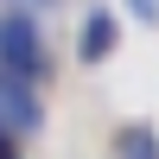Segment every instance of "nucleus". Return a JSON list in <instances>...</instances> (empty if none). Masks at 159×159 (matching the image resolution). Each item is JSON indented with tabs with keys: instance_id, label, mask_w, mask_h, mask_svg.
Listing matches in <instances>:
<instances>
[{
	"instance_id": "obj_2",
	"label": "nucleus",
	"mask_w": 159,
	"mask_h": 159,
	"mask_svg": "<svg viewBox=\"0 0 159 159\" xmlns=\"http://www.w3.org/2000/svg\"><path fill=\"white\" fill-rule=\"evenodd\" d=\"M38 121V102L25 96L19 76H0V127H32Z\"/></svg>"
},
{
	"instance_id": "obj_1",
	"label": "nucleus",
	"mask_w": 159,
	"mask_h": 159,
	"mask_svg": "<svg viewBox=\"0 0 159 159\" xmlns=\"http://www.w3.org/2000/svg\"><path fill=\"white\" fill-rule=\"evenodd\" d=\"M38 64H45V51H38V32L25 25V13H7L0 19V76H32Z\"/></svg>"
},
{
	"instance_id": "obj_3",
	"label": "nucleus",
	"mask_w": 159,
	"mask_h": 159,
	"mask_svg": "<svg viewBox=\"0 0 159 159\" xmlns=\"http://www.w3.org/2000/svg\"><path fill=\"white\" fill-rule=\"evenodd\" d=\"M108 45H115V19H108V13H96V19H89V38H83V57H89V64L108 57Z\"/></svg>"
},
{
	"instance_id": "obj_4",
	"label": "nucleus",
	"mask_w": 159,
	"mask_h": 159,
	"mask_svg": "<svg viewBox=\"0 0 159 159\" xmlns=\"http://www.w3.org/2000/svg\"><path fill=\"white\" fill-rule=\"evenodd\" d=\"M134 159H153V140L147 134H134Z\"/></svg>"
}]
</instances>
